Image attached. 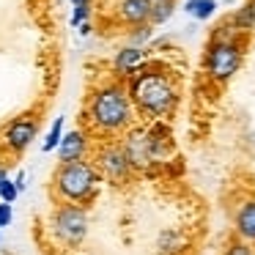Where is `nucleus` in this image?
I'll return each instance as SVG.
<instances>
[{
    "mask_svg": "<svg viewBox=\"0 0 255 255\" xmlns=\"http://www.w3.org/2000/svg\"><path fill=\"white\" fill-rule=\"evenodd\" d=\"M91 151H94V137H91L83 127L72 129V132L63 134L61 145H58V162H83V159H91Z\"/></svg>",
    "mask_w": 255,
    "mask_h": 255,
    "instance_id": "6e6552de",
    "label": "nucleus"
},
{
    "mask_svg": "<svg viewBox=\"0 0 255 255\" xmlns=\"http://www.w3.org/2000/svg\"><path fill=\"white\" fill-rule=\"evenodd\" d=\"M91 17V6H74V14H72V25L74 28H80V25H85Z\"/></svg>",
    "mask_w": 255,
    "mask_h": 255,
    "instance_id": "aec40b11",
    "label": "nucleus"
},
{
    "mask_svg": "<svg viewBox=\"0 0 255 255\" xmlns=\"http://www.w3.org/2000/svg\"><path fill=\"white\" fill-rule=\"evenodd\" d=\"M134 124H137V113L127 83L110 77L88 91L83 107V129L94 140H118L132 132Z\"/></svg>",
    "mask_w": 255,
    "mask_h": 255,
    "instance_id": "f257e3e1",
    "label": "nucleus"
},
{
    "mask_svg": "<svg viewBox=\"0 0 255 255\" xmlns=\"http://www.w3.org/2000/svg\"><path fill=\"white\" fill-rule=\"evenodd\" d=\"M61 140H63V118H55V121H52L50 134H47V140H44V145H41V148L50 154V151H55L58 145H61Z\"/></svg>",
    "mask_w": 255,
    "mask_h": 255,
    "instance_id": "2eb2a0df",
    "label": "nucleus"
},
{
    "mask_svg": "<svg viewBox=\"0 0 255 255\" xmlns=\"http://www.w3.org/2000/svg\"><path fill=\"white\" fill-rule=\"evenodd\" d=\"M74 6H91V0H72Z\"/></svg>",
    "mask_w": 255,
    "mask_h": 255,
    "instance_id": "393cba45",
    "label": "nucleus"
},
{
    "mask_svg": "<svg viewBox=\"0 0 255 255\" xmlns=\"http://www.w3.org/2000/svg\"><path fill=\"white\" fill-rule=\"evenodd\" d=\"M250 3H255V0H250Z\"/></svg>",
    "mask_w": 255,
    "mask_h": 255,
    "instance_id": "bb28decb",
    "label": "nucleus"
},
{
    "mask_svg": "<svg viewBox=\"0 0 255 255\" xmlns=\"http://www.w3.org/2000/svg\"><path fill=\"white\" fill-rule=\"evenodd\" d=\"M17 198H19V187L8 178V181L0 187V200H3V203H14Z\"/></svg>",
    "mask_w": 255,
    "mask_h": 255,
    "instance_id": "6ab92c4d",
    "label": "nucleus"
},
{
    "mask_svg": "<svg viewBox=\"0 0 255 255\" xmlns=\"http://www.w3.org/2000/svg\"><path fill=\"white\" fill-rule=\"evenodd\" d=\"M14 222V209H11V203H3L0 200V231L3 228H8Z\"/></svg>",
    "mask_w": 255,
    "mask_h": 255,
    "instance_id": "412c9836",
    "label": "nucleus"
},
{
    "mask_svg": "<svg viewBox=\"0 0 255 255\" xmlns=\"http://www.w3.org/2000/svg\"><path fill=\"white\" fill-rule=\"evenodd\" d=\"M134 113L148 121H167L181 105V80L167 66L151 61L127 80Z\"/></svg>",
    "mask_w": 255,
    "mask_h": 255,
    "instance_id": "f03ea898",
    "label": "nucleus"
},
{
    "mask_svg": "<svg viewBox=\"0 0 255 255\" xmlns=\"http://www.w3.org/2000/svg\"><path fill=\"white\" fill-rule=\"evenodd\" d=\"M14 184L19 187V192L25 189V173H17V178H14Z\"/></svg>",
    "mask_w": 255,
    "mask_h": 255,
    "instance_id": "4be33fe9",
    "label": "nucleus"
},
{
    "mask_svg": "<svg viewBox=\"0 0 255 255\" xmlns=\"http://www.w3.org/2000/svg\"><path fill=\"white\" fill-rule=\"evenodd\" d=\"M80 33H83V36H88V33H91V25H88V22H85V25H80Z\"/></svg>",
    "mask_w": 255,
    "mask_h": 255,
    "instance_id": "b1692460",
    "label": "nucleus"
},
{
    "mask_svg": "<svg viewBox=\"0 0 255 255\" xmlns=\"http://www.w3.org/2000/svg\"><path fill=\"white\" fill-rule=\"evenodd\" d=\"M39 113H22V116L11 118V121L3 127V132H0V154H3V159H8V156H19L25 154V151L30 148V143L36 140V134H39Z\"/></svg>",
    "mask_w": 255,
    "mask_h": 255,
    "instance_id": "0eeeda50",
    "label": "nucleus"
},
{
    "mask_svg": "<svg viewBox=\"0 0 255 255\" xmlns=\"http://www.w3.org/2000/svg\"><path fill=\"white\" fill-rule=\"evenodd\" d=\"M233 233L247 244H255V200H244L233 214Z\"/></svg>",
    "mask_w": 255,
    "mask_h": 255,
    "instance_id": "9b49d317",
    "label": "nucleus"
},
{
    "mask_svg": "<svg viewBox=\"0 0 255 255\" xmlns=\"http://www.w3.org/2000/svg\"><path fill=\"white\" fill-rule=\"evenodd\" d=\"M99 184H102V176L96 173L91 159L58 162V167L52 170V178H50V192L55 198V203H74L88 209L99 198Z\"/></svg>",
    "mask_w": 255,
    "mask_h": 255,
    "instance_id": "7ed1b4c3",
    "label": "nucleus"
},
{
    "mask_svg": "<svg viewBox=\"0 0 255 255\" xmlns=\"http://www.w3.org/2000/svg\"><path fill=\"white\" fill-rule=\"evenodd\" d=\"M151 36H154V25H140V28H129V33H127V44H129V47H140V50H145V44L151 41Z\"/></svg>",
    "mask_w": 255,
    "mask_h": 255,
    "instance_id": "4468645a",
    "label": "nucleus"
},
{
    "mask_svg": "<svg viewBox=\"0 0 255 255\" xmlns=\"http://www.w3.org/2000/svg\"><path fill=\"white\" fill-rule=\"evenodd\" d=\"M91 162H94L96 173L102 176V181L116 184V187L129 184L134 178V173H137L121 140H94Z\"/></svg>",
    "mask_w": 255,
    "mask_h": 255,
    "instance_id": "39448f33",
    "label": "nucleus"
},
{
    "mask_svg": "<svg viewBox=\"0 0 255 255\" xmlns=\"http://www.w3.org/2000/svg\"><path fill=\"white\" fill-rule=\"evenodd\" d=\"M154 3H176V0H154Z\"/></svg>",
    "mask_w": 255,
    "mask_h": 255,
    "instance_id": "a878e982",
    "label": "nucleus"
},
{
    "mask_svg": "<svg viewBox=\"0 0 255 255\" xmlns=\"http://www.w3.org/2000/svg\"><path fill=\"white\" fill-rule=\"evenodd\" d=\"M222 255H255L253 244L242 242V239H233V242H228V247L222 250Z\"/></svg>",
    "mask_w": 255,
    "mask_h": 255,
    "instance_id": "f3484780",
    "label": "nucleus"
},
{
    "mask_svg": "<svg viewBox=\"0 0 255 255\" xmlns=\"http://www.w3.org/2000/svg\"><path fill=\"white\" fill-rule=\"evenodd\" d=\"M187 14L206 22L217 14V0H187Z\"/></svg>",
    "mask_w": 255,
    "mask_h": 255,
    "instance_id": "ddd939ff",
    "label": "nucleus"
},
{
    "mask_svg": "<svg viewBox=\"0 0 255 255\" xmlns=\"http://www.w3.org/2000/svg\"><path fill=\"white\" fill-rule=\"evenodd\" d=\"M228 22L233 25V28L239 30V33H253L255 30V3H250V0H244L242 6L236 8L233 14H228Z\"/></svg>",
    "mask_w": 255,
    "mask_h": 255,
    "instance_id": "f8f14e48",
    "label": "nucleus"
},
{
    "mask_svg": "<svg viewBox=\"0 0 255 255\" xmlns=\"http://www.w3.org/2000/svg\"><path fill=\"white\" fill-rule=\"evenodd\" d=\"M151 14H154V0H118L116 6L118 22L129 25V28L151 25Z\"/></svg>",
    "mask_w": 255,
    "mask_h": 255,
    "instance_id": "9d476101",
    "label": "nucleus"
},
{
    "mask_svg": "<svg viewBox=\"0 0 255 255\" xmlns=\"http://www.w3.org/2000/svg\"><path fill=\"white\" fill-rule=\"evenodd\" d=\"M176 3H154V14H151V25H162L173 17Z\"/></svg>",
    "mask_w": 255,
    "mask_h": 255,
    "instance_id": "dca6fc26",
    "label": "nucleus"
},
{
    "mask_svg": "<svg viewBox=\"0 0 255 255\" xmlns=\"http://www.w3.org/2000/svg\"><path fill=\"white\" fill-rule=\"evenodd\" d=\"M8 181V170H6V165H0V187Z\"/></svg>",
    "mask_w": 255,
    "mask_h": 255,
    "instance_id": "5701e85b",
    "label": "nucleus"
},
{
    "mask_svg": "<svg viewBox=\"0 0 255 255\" xmlns=\"http://www.w3.org/2000/svg\"><path fill=\"white\" fill-rule=\"evenodd\" d=\"M145 50H140V47H121V50L113 55L110 61V69H113V77L121 80V83H127L132 74H137L140 69L145 66Z\"/></svg>",
    "mask_w": 255,
    "mask_h": 255,
    "instance_id": "1a4fd4ad",
    "label": "nucleus"
},
{
    "mask_svg": "<svg viewBox=\"0 0 255 255\" xmlns=\"http://www.w3.org/2000/svg\"><path fill=\"white\" fill-rule=\"evenodd\" d=\"M47 228L61 247L77 250L88 236V209L74 203H55V209L47 217Z\"/></svg>",
    "mask_w": 255,
    "mask_h": 255,
    "instance_id": "423d86ee",
    "label": "nucleus"
},
{
    "mask_svg": "<svg viewBox=\"0 0 255 255\" xmlns=\"http://www.w3.org/2000/svg\"><path fill=\"white\" fill-rule=\"evenodd\" d=\"M178 244H181V236H178V233H173V231H165L159 236V250H162V253H176Z\"/></svg>",
    "mask_w": 255,
    "mask_h": 255,
    "instance_id": "a211bd4d",
    "label": "nucleus"
},
{
    "mask_svg": "<svg viewBox=\"0 0 255 255\" xmlns=\"http://www.w3.org/2000/svg\"><path fill=\"white\" fill-rule=\"evenodd\" d=\"M247 55V39H209L203 55V74L217 85H225L239 74Z\"/></svg>",
    "mask_w": 255,
    "mask_h": 255,
    "instance_id": "20e7f679",
    "label": "nucleus"
}]
</instances>
